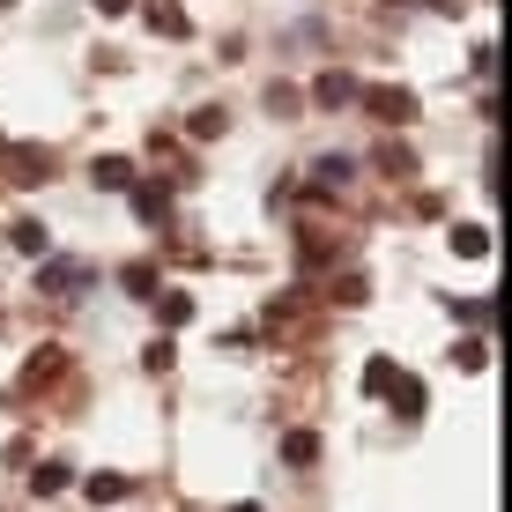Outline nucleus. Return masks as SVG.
<instances>
[{
    "label": "nucleus",
    "instance_id": "f257e3e1",
    "mask_svg": "<svg viewBox=\"0 0 512 512\" xmlns=\"http://www.w3.org/2000/svg\"><path fill=\"white\" fill-rule=\"evenodd\" d=\"M357 97H364V112H372L379 127H409L416 119V97L401 90V82H379V90H357Z\"/></svg>",
    "mask_w": 512,
    "mask_h": 512
},
{
    "label": "nucleus",
    "instance_id": "f03ea898",
    "mask_svg": "<svg viewBox=\"0 0 512 512\" xmlns=\"http://www.w3.org/2000/svg\"><path fill=\"white\" fill-rule=\"evenodd\" d=\"M38 282H45V297L52 290H60V297H75V290H90V268H82V260H45V268H38Z\"/></svg>",
    "mask_w": 512,
    "mask_h": 512
},
{
    "label": "nucleus",
    "instance_id": "7ed1b4c3",
    "mask_svg": "<svg viewBox=\"0 0 512 512\" xmlns=\"http://www.w3.org/2000/svg\"><path fill=\"white\" fill-rule=\"evenodd\" d=\"M349 97H357V82H349L342 67H327V75L312 82V104H327V112H334V104H349Z\"/></svg>",
    "mask_w": 512,
    "mask_h": 512
},
{
    "label": "nucleus",
    "instance_id": "20e7f679",
    "mask_svg": "<svg viewBox=\"0 0 512 512\" xmlns=\"http://www.w3.org/2000/svg\"><path fill=\"white\" fill-rule=\"evenodd\" d=\"M141 15H149V30H156V38H186V8H171V0H149Z\"/></svg>",
    "mask_w": 512,
    "mask_h": 512
},
{
    "label": "nucleus",
    "instance_id": "39448f33",
    "mask_svg": "<svg viewBox=\"0 0 512 512\" xmlns=\"http://www.w3.org/2000/svg\"><path fill=\"white\" fill-rule=\"evenodd\" d=\"M97 186L104 193H127L134 186V156H97Z\"/></svg>",
    "mask_w": 512,
    "mask_h": 512
},
{
    "label": "nucleus",
    "instance_id": "423d86ee",
    "mask_svg": "<svg viewBox=\"0 0 512 512\" xmlns=\"http://www.w3.org/2000/svg\"><path fill=\"white\" fill-rule=\"evenodd\" d=\"M156 320H164V327H186V320H193V297H186V290H156Z\"/></svg>",
    "mask_w": 512,
    "mask_h": 512
},
{
    "label": "nucleus",
    "instance_id": "0eeeda50",
    "mask_svg": "<svg viewBox=\"0 0 512 512\" xmlns=\"http://www.w3.org/2000/svg\"><path fill=\"white\" fill-rule=\"evenodd\" d=\"M453 253H461V260H483V253H490V231H483V223H453Z\"/></svg>",
    "mask_w": 512,
    "mask_h": 512
},
{
    "label": "nucleus",
    "instance_id": "6e6552de",
    "mask_svg": "<svg viewBox=\"0 0 512 512\" xmlns=\"http://www.w3.org/2000/svg\"><path fill=\"white\" fill-rule=\"evenodd\" d=\"M67 475H75L67 461H38V475H30V490H38V498H60V490H67Z\"/></svg>",
    "mask_w": 512,
    "mask_h": 512
},
{
    "label": "nucleus",
    "instance_id": "1a4fd4ad",
    "mask_svg": "<svg viewBox=\"0 0 512 512\" xmlns=\"http://www.w3.org/2000/svg\"><path fill=\"white\" fill-rule=\"evenodd\" d=\"M45 149H15V186H45Z\"/></svg>",
    "mask_w": 512,
    "mask_h": 512
},
{
    "label": "nucleus",
    "instance_id": "9d476101",
    "mask_svg": "<svg viewBox=\"0 0 512 512\" xmlns=\"http://www.w3.org/2000/svg\"><path fill=\"white\" fill-rule=\"evenodd\" d=\"M134 208H141V223H164L171 216V193L164 186H134Z\"/></svg>",
    "mask_w": 512,
    "mask_h": 512
},
{
    "label": "nucleus",
    "instance_id": "9b49d317",
    "mask_svg": "<svg viewBox=\"0 0 512 512\" xmlns=\"http://www.w3.org/2000/svg\"><path fill=\"white\" fill-rule=\"evenodd\" d=\"M394 379H401L394 357H372V364H364V394H394Z\"/></svg>",
    "mask_w": 512,
    "mask_h": 512
},
{
    "label": "nucleus",
    "instance_id": "f8f14e48",
    "mask_svg": "<svg viewBox=\"0 0 512 512\" xmlns=\"http://www.w3.org/2000/svg\"><path fill=\"white\" fill-rule=\"evenodd\" d=\"M282 461L312 468V461H320V438H312V431H290V438H282Z\"/></svg>",
    "mask_w": 512,
    "mask_h": 512
},
{
    "label": "nucleus",
    "instance_id": "ddd939ff",
    "mask_svg": "<svg viewBox=\"0 0 512 512\" xmlns=\"http://www.w3.org/2000/svg\"><path fill=\"white\" fill-rule=\"evenodd\" d=\"M223 127H231V112H223V104H201V112H193V141H216Z\"/></svg>",
    "mask_w": 512,
    "mask_h": 512
},
{
    "label": "nucleus",
    "instance_id": "4468645a",
    "mask_svg": "<svg viewBox=\"0 0 512 512\" xmlns=\"http://www.w3.org/2000/svg\"><path fill=\"white\" fill-rule=\"evenodd\" d=\"M127 475H90V505H119V498H127Z\"/></svg>",
    "mask_w": 512,
    "mask_h": 512
},
{
    "label": "nucleus",
    "instance_id": "2eb2a0df",
    "mask_svg": "<svg viewBox=\"0 0 512 512\" xmlns=\"http://www.w3.org/2000/svg\"><path fill=\"white\" fill-rule=\"evenodd\" d=\"M453 320H498V297H453Z\"/></svg>",
    "mask_w": 512,
    "mask_h": 512
},
{
    "label": "nucleus",
    "instance_id": "dca6fc26",
    "mask_svg": "<svg viewBox=\"0 0 512 512\" xmlns=\"http://www.w3.org/2000/svg\"><path fill=\"white\" fill-rule=\"evenodd\" d=\"M52 372H60V349H38V357H30V372H23V386H45Z\"/></svg>",
    "mask_w": 512,
    "mask_h": 512
},
{
    "label": "nucleus",
    "instance_id": "f3484780",
    "mask_svg": "<svg viewBox=\"0 0 512 512\" xmlns=\"http://www.w3.org/2000/svg\"><path fill=\"white\" fill-rule=\"evenodd\" d=\"M394 409L401 416H423V386L416 379H394Z\"/></svg>",
    "mask_w": 512,
    "mask_h": 512
},
{
    "label": "nucleus",
    "instance_id": "a211bd4d",
    "mask_svg": "<svg viewBox=\"0 0 512 512\" xmlns=\"http://www.w3.org/2000/svg\"><path fill=\"white\" fill-rule=\"evenodd\" d=\"M119 282H127V290H134V297H156V268H149V260H134V268H127V275H119Z\"/></svg>",
    "mask_w": 512,
    "mask_h": 512
},
{
    "label": "nucleus",
    "instance_id": "6ab92c4d",
    "mask_svg": "<svg viewBox=\"0 0 512 512\" xmlns=\"http://www.w3.org/2000/svg\"><path fill=\"white\" fill-rule=\"evenodd\" d=\"M15 245H23V253H45L52 231H45V223H15Z\"/></svg>",
    "mask_w": 512,
    "mask_h": 512
},
{
    "label": "nucleus",
    "instance_id": "aec40b11",
    "mask_svg": "<svg viewBox=\"0 0 512 512\" xmlns=\"http://www.w3.org/2000/svg\"><path fill=\"white\" fill-rule=\"evenodd\" d=\"M453 364H461V372H483V364H490V342H461V349H453Z\"/></svg>",
    "mask_w": 512,
    "mask_h": 512
},
{
    "label": "nucleus",
    "instance_id": "412c9836",
    "mask_svg": "<svg viewBox=\"0 0 512 512\" xmlns=\"http://www.w3.org/2000/svg\"><path fill=\"white\" fill-rule=\"evenodd\" d=\"M349 171H357L349 156H327V164H320V186H349Z\"/></svg>",
    "mask_w": 512,
    "mask_h": 512
},
{
    "label": "nucleus",
    "instance_id": "4be33fe9",
    "mask_svg": "<svg viewBox=\"0 0 512 512\" xmlns=\"http://www.w3.org/2000/svg\"><path fill=\"white\" fill-rule=\"evenodd\" d=\"M90 8H97V15H127L134 0H90Z\"/></svg>",
    "mask_w": 512,
    "mask_h": 512
},
{
    "label": "nucleus",
    "instance_id": "5701e85b",
    "mask_svg": "<svg viewBox=\"0 0 512 512\" xmlns=\"http://www.w3.org/2000/svg\"><path fill=\"white\" fill-rule=\"evenodd\" d=\"M231 512H260V505H253V498H245V505H231Z\"/></svg>",
    "mask_w": 512,
    "mask_h": 512
},
{
    "label": "nucleus",
    "instance_id": "b1692460",
    "mask_svg": "<svg viewBox=\"0 0 512 512\" xmlns=\"http://www.w3.org/2000/svg\"><path fill=\"white\" fill-rule=\"evenodd\" d=\"M0 8H8V0H0Z\"/></svg>",
    "mask_w": 512,
    "mask_h": 512
}]
</instances>
